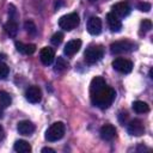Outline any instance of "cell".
<instances>
[{"label":"cell","instance_id":"obj_7","mask_svg":"<svg viewBox=\"0 0 153 153\" xmlns=\"http://www.w3.org/2000/svg\"><path fill=\"white\" fill-rule=\"evenodd\" d=\"M25 98L27 102L30 103H38L41 102L42 99V91L38 86L36 85H32V86H29L25 91Z\"/></svg>","mask_w":153,"mask_h":153},{"label":"cell","instance_id":"obj_26","mask_svg":"<svg viewBox=\"0 0 153 153\" xmlns=\"http://www.w3.org/2000/svg\"><path fill=\"white\" fill-rule=\"evenodd\" d=\"M137 8L140 11H142V12H148L151 10V4H148V2H140L137 5Z\"/></svg>","mask_w":153,"mask_h":153},{"label":"cell","instance_id":"obj_25","mask_svg":"<svg viewBox=\"0 0 153 153\" xmlns=\"http://www.w3.org/2000/svg\"><path fill=\"white\" fill-rule=\"evenodd\" d=\"M8 72H10V68L7 67V65L0 61V80L5 79L8 75Z\"/></svg>","mask_w":153,"mask_h":153},{"label":"cell","instance_id":"obj_11","mask_svg":"<svg viewBox=\"0 0 153 153\" xmlns=\"http://www.w3.org/2000/svg\"><path fill=\"white\" fill-rule=\"evenodd\" d=\"M87 31L93 36L99 35L102 31V20L98 17H91L87 20Z\"/></svg>","mask_w":153,"mask_h":153},{"label":"cell","instance_id":"obj_9","mask_svg":"<svg viewBox=\"0 0 153 153\" xmlns=\"http://www.w3.org/2000/svg\"><path fill=\"white\" fill-rule=\"evenodd\" d=\"M111 10H112V13L116 14L118 18H124L130 13V6L127 1H121L115 4Z\"/></svg>","mask_w":153,"mask_h":153},{"label":"cell","instance_id":"obj_3","mask_svg":"<svg viewBox=\"0 0 153 153\" xmlns=\"http://www.w3.org/2000/svg\"><path fill=\"white\" fill-rule=\"evenodd\" d=\"M63 135H65V124L62 122H55L47 129L45 140L49 142H54L62 139Z\"/></svg>","mask_w":153,"mask_h":153},{"label":"cell","instance_id":"obj_2","mask_svg":"<svg viewBox=\"0 0 153 153\" xmlns=\"http://www.w3.org/2000/svg\"><path fill=\"white\" fill-rule=\"evenodd\" d=\"M103 55H104L103 47L98 44H92L86 48L84 53V59L88 65H93V63H97L99 60H102Z\"/></svg>","mask_w":153,"mask_h":153},{"label":"cell","instance_id":"obj_16","mask_svg":"<svg viewBox=\"0 0 153 153\" xmlns=\"http://www.w3.org/2000/svg\"><path fill=\"white\" fill-rule=\"evenodd\" d=\"M16 49L24 55H32L36 51V45L32 43H23V42H16Z\"/></svg>","mask_w":153,"mask_h":153},{"label":"cell","instance_id":"obj_28","mask_svg":"<svg viewBox=\"0 0 153 153\" xmlns=\"http://www.w3.org/2000/svg\"><path fill=\"white\" fill-rule=\"evenodd\" d=\"M5 139V130H4V128L0 126V141H2Z\"/></svg>","mask_w":153,"mask_h":153},{"label":"cell","instance_id":"obj_5","mask_svg":"<svg viewBox=\"0 0 153 153\" xmlns=\"http://www.w3.org/2000/svg\"><path fill=\"white\" fill-rule=\"evenodd\" d=\"M135 43L130 42V41H117V42H114L111 43L110 45V51L111 54L114 55H118V54H127V53H130L133 50H135Z\"/></svg>","mask_w":153,"mask_h":153},{"label":"cell","instance_id":"obj_12","mask_svg":"<svg viewBox=\"0 0 153 153\" xmlns=\"http://www.w3.org/2000/svg\"><path fill=\"white\" fill-rule=\"evenodd\" d=\"M100 137L105 141H111L116 136V128L112 124H104L99 130Z\"/></svg>","mask_w":153,"mask_h":153},{"label":"cell","instance_id":"obj_1","mask_svg":"<svg viewBox=\"0 0 153 153\" xmlns=\"http://www.w3.org/2000/svg\"><path fill=\"white\" fill-rule=\"evenodd\" d=\"M90 97L94 106L104 110L112 104L116 97V92L112 87L106 85L102 76H96L92 79L90 85Z\"/></svg>","mask_w":153,"mask_h":153},{"label":"cell","instance_id":"obj_6","mask_svg":"<svg viewBox=\"0 0 153 153\" xmlns=\"http://www.w3.org/2000/svg\"><path fill=\"white\" fill-rule=\"evenodd\" d=\"M112 67H114V69H116L117 72H120L122 74H128L133 69V62L130 60H127L123 57H117L112 61Z\"/></svg>","mask_w":153,"mask_h":153},{"label":"cell","instance_id":"obj_17","mask_svg":"<svg viewBox=\"0 0 153 153\" xmlns=\"http://www.w3.org/2000/svg\"><path fill=\"white\" fill-rule=\"evenodd\" d=\"M13 149L16 152H19V153H29V152H31L32 148H31V146H30V143L27 141H25V140H18V141L14 142Z\"/></svg>","mask_w":153,"mask_h":153},{"label":"cell","instance_id":"obj_14","mask_svg":"<svg viewBox=\"0 0 153 153\" xmlns=\"http://www.w3.org/2000/svg\"><path fill=\"white\" fill-rule=\"evenodd\" d=\"M17 130L22 135H31L35 131V124L27 120H24V121L18 122Z\"/></svg>","mask_w":153,"mask_h":153},{"label":"cell","instance_id":"obj_13","mask_svg":"<svg viewBox=\"0 0 153 153\" xmlns=\"http://www.w3.org/2000/svg\"><path fill=\"white\" fill-rule=\"evenodd\" d=\"M106 22H108V25H109V27H110V30H111L112 32H118V31H121V29H122V23H121L120 18H118L116 14H114L112 12H110V13L106 14Z\"/></svg>","mask_w":153,"mask_h":153},{"label":"cell","instance_id":"obj_4","mask_svg":"<svg viewBox=\"0 0 153 153\" xmlns=\"http://www.w3.org/2000/svg\"><path fill=\"white\" fill-rule=\"evenodd\" d=\"M79 14L75 13V12H72V13H68V14H65L62 16L60 19H59V26L66 31H71L73 29H75L78 25H79Z\"/></svg>","mask_w":153,"mask_h":153},{"label":"cell","instance_id":"obj_30","mask_svg":"<svg viewBox=\"0 0 153 153\" xmlns=\"http://www.w3.org/2000/svg\"><path fill=\"white\" fill-rule=\"evenodd\" d=\"M90 1H96V0H90Z\"/></svg>","mask_w":153,"mask_h":153},{"label":"cell","instance_id":"obj_10","mask_svg":"<svg viewBox=\"0 0 153 153\" xmlns=\"http://www.w3.org/2000/svg\"><path fill=\"white\" fill-rule=\"evenodd\" d=\"M54 57H55V51L53 48H50V47L42 48V50L39 53V59H41V62L43 65H45V66L51 65L54 61Z\"/></svg>","mask_w":153,"mask_h":153},{"label":"cell","instance_id":"obj_24","mask_svg":"<svg viewBox=\"0 0 153 153\" xmlns=\"http://www.w3.org/2000/svg\"><path fill=\"white\" fill-rule=\"evenodd\" d=\"M62 39H63L62 32H55V33L53 35V37L50 38V42H51L54 45H59V44H61Z\"/></svg>","mask_w":153,"mask_h":153},{"label":"cell","instance_id":"obj_8","mask_svg":"<svg viewBox=\"0 0 153 153\" xmlns=\"http://www.w3.org/2000/svg\"><path fill=\"white\" fill-rule=\"evenodd\" d=\"M127 130L133 136H140L145 133V126L140 120H133L128 123Z\"/></svg>","mask_w":153,"mask_h":153},{"label":"cell","instance_id":"obj_18","mask_svg":"<svg viewBox=\"0 0 153 153\" xmlns=\"http://www.w3.org/2000/svg\"><path fill=\"white\" fill-rule=\"evenodd\" d=\"M5 31L11 37H14L17 35V32H18V24H17L14 18H10V20L5 24Z\"/></svg>","mask_w":153,"mask_h":153},{"label":"cell","instance_id":"obj_29","mask_svg":"<svg viewBox=\"0 0 153 153\" xmlns=\"http://www.w3.org/2000/svg\"><path fill=\"white\" fill-rule=\"evenodd\" d=\"M4 117V110H2V108L0 106V120Z\"/></svg>","mask_w":153,"mask_h":153},{"label":"cell","instance_id":"obj_19","mask_svg":"<svg viewBox=\"0 0 153 153\" xmlns=\"http://www.w3.org/2000/svg\"><path fill=\"white\" fill-rule=\"evenodd\" d=\"M133 110L137 114H146L149 111V106L147 103H145L142 100H135L133 103Z\"/></svg>","mask_w":153,"mask_h":153},{"label":"cell","instance_id":"obj_21","mask_svg":"<svg viewBox=\"0 0 153 153\" xmlns=\"http://www.w3.org/2000/svg\"><path fill=\"white\" fill-rule=\"evenodd\" d=\"M68 66H69L68 62L63 57L59 56L57 60H56V63H55V72H63L65 69L68 68Z\"/></svg>","mask_w":153,"mask_h":153},{"label":"cell","instance_id":"obj_22","mask_svg":"<svg viewBox=\"0 0 153 153\" xmlns=\"http://www.w3.org/2000/svg\"><path fill=\"white\" fill-rule=\"evenodd\" d=\"M24 27H25V30H26V32L29 35H32L33 36L37 32V27H36V25H35V23L32 20H26L24 23Z\"/></svg>","mask_w":153,"mask_h":153},{"label":"cell","instance_id":"obj_20","mask_svg":"<svg viewBox=\"0 0 153 153\" xmlns=\"http://www.w3.org/2000/svg\"><path fill=\"white\" fill-rule=\"evenodd\" d=\"M11 103H12V98L10 93H7L6 91H0V106L5 109V108H8Z\"/></svg>","mask_w":153,"mask_h":153},{"label":"cell","instance_id":"obj_27","mask_svg":"<svg viewBox=\"0 0 153 153\" xmlns=\"http://www.w3.org/2000/svg\"><path fill=\"white\" fill-rule=\"evenodd\" d=\"M47 152H49V153H55V151H54L53 148H49V147L42 148V153H47Z\"/></svg>","mask_w":153,"mask_h":153},{"label":"cell","instance_id":"obj_15","mask_svg":"<svg viewBox=\"0 0 153 153\" xmlns=\"http://www.w3.org/2000/svg\"><path fill=\"white\" fill-rule=\"evenodd\" d=\"M80 48H81V41L80 39H72V41L67 42V44L65 45L63 53L67 56H73L74 54H76L79 51Z\"/></svg>","mask_w":153,"mask_h":153},{"label":"cell","instance_id":"obj_23","mask_svg":"<svg viewBox=\"0 0 153 153\" xmlns=\"http://www.w3.org/2000/svg\"><path fill=\"white\" fill-rule=\"evenodd\" d=\"M140 29H141V32H143V33L148 32L152 29V22L149 19H143L140 24Z\"/></svg>","mask_w":153,"mask_h":153}]
</instances>
